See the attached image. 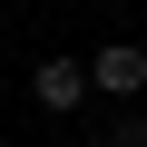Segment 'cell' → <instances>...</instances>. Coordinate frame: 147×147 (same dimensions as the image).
<instances>
[{
    "instance_id": "cell-1",
    "label": "cell",
    "mask_w": 147,
    "mask_h": 147,
    "mask_svg": "<svg viewBox=\"0 0 147 147\" xmlns=\"http://www.w3.org/2000/svg\"><path fill=\"white\" fill-rule=\"evenodd\" d=\"M88 98H118V108H127V98H147V39H127V30H118V39H98V49H88Z\"/></svg>"
},
{
    "instance_id": "cell-2",
    "label": "cell",
    "mask_w": 147,
    "mask_h": 147,
    "mask_svg": "<svg viewBox=\"0 0 147 147\" xmlns=\"http://www.w3.org/2000/svg\"><path fill=\"white\" fill-rule=\"evenodd\" d=\"M30 108H39V118H79V108H88V59H79V49H49V59L30 69Z\"/></svg>"
}]
</instances>
